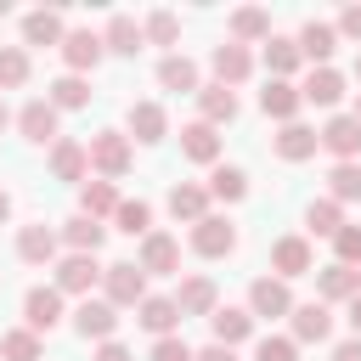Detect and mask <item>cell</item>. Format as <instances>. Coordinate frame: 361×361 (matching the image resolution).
Segmentation results:
<instances>
[{"label":"cell","instance_id":"obj_22","mask_svg":"<svg viewBox=\"0 0 361 361\" xmlns=\"http://www.w3.org/2000/svg\"><path fill=\"white\" fill-rule=\"evenodd\" d=\"M124 124H130V135H135L141 147H152V141L169 135V113H164L158 102H130V118H124Z\"/></svg>","mask_w":361,"mask_h":361},{"label":"cell","instance_id":"obj_30","mask_svg":"<svg viewBox=\"0 0 361 361\" xmlns=\"http://www.w3.org/2000/svg\"><path fill=\"white\" fill-rule=\"evenodd\" d=\"M62 11H51V6H39V11H28L23 17V45H62Z\"/></svg>","mask_w":361,"mask_h":361},{"label":"cell","instance_id":"obj_48","mask_svg":"<svg viewBox=\"0 0 361 361\" xmlns=\"http://www.w3.org/2000/svg\"><path fill=\"white\" fill-rule=\"evenodd\" d=\"M96 361H135V355H130V344L107 338V344H96Z\"/></svg>","mask_w":361,"mask_h":361},{"label":"cell","instance_id":"obj_19","mask_svg":"<svg viewBox=\"0 0 361 361\" xmlns=\"http://www.w3.org/2000/svg\"><path fill=\"white\" fill-rule=\"evenodd\" d=\"M271 147H276V158H282V164H305V158H316L322 135H316L310 124H299V118H293V124H282V130H276V141H271Z\"/></svg>","mask_w":361,"mask_h":361},{"label":"cell","instance_id":"obj_33","mask_svg":"<svg viewBox=\"0 0 361 361\" xmlns=\"http://www.w3.org/2000/svg\"><path fill=\"white\" fill-rule=\"evenodd\" d=\"M248 39H271V11H259V6L231 11V45H248Z\"/></svg>","mask_w":361,"mask_h":361},{"label":"cell","instance_id":"obj_46","mask_svg":"<svg viewBox=\"0 0 361 361\" xmlns=\"http://www.w3.org/2000/svg\"><path fill=\"white\" fill-rule=\"evenodd\" d=\"M192 355H197V350H192L180 333H169V338H152V355H147V361H192Z\"/></svg>","mask_w":361,"mask_h":361},{"label":"cell","instance_id":"obj_43","mask_svg":"<svg viewBox=\"0 0 361 361\" xmlns=\"http://www.w3.org/2000/svg\"><path fill=\"white\" fill-rule=\"evenodd\" d=\"M28 85V51L23 45H0V90Z\"/></svg>","mask_w":361,"mask_h":361},{"label":"cell","instance_id":"obj_12","mask_svg":"<svg viewBox=\"0 0 361 361\" xmlns=\"http://www.w3.org/2000/svg\"><path fill=\"white\" fill-rule=\"evenodd\" d=\"M62 322V293L56 288H28L23 293V327L28 333H51Z\"/></svg>","mask_w":361,"mask_h":361},{"label":"cell","instance_id":"obj_21","mask_svg":"<svg viewBox=\"0 0 361 361\" xmlns=\"http://www.w3.org/2000/svg\"><path fill=\"white\" fill-rule=\"evenodd\" d=\"M135 322H141L152 338H169V333L180 327V310H175V299H169V293H147V299L135 305Z\"/></svg>","mask_w":361,"mask_h":361},{"label":"cell","instance_id":"obj_45","mask_svg":"<svg viewBox=\"0 0 361 361\" xmlns=\"http://www.w3.org/2000/svg\"><path fill=\"white\" fill-rule=\"evenodd\" d=\"M254 361H299V344H293V338H282V333H271V338H259V344H254Z\"/></svg>","mask_w":361,"mask_h":361},{"label":"cell","instance_id":"obj_3","mask_svg":"<svg viewBox=\"0 0 361 361\" xmlns=\"http://www.w3.org/2000/svg\"><path fill=\"white\" fill-rule=\"evenodd\" d=\"M17 130H23V141H28V147H56V141H62V130H56V107H51L45 96L23 102V113H17Z\"/></svg>","mask_w":361,"mask_h":361},{"label":"cell","instance_id":"obj_17","mask_svg":"<svg viewBox=\"0 0 361 361\" xmlns=\"http://www.w3.org/2000/svg\"><path fill=\"white\" fill-rule=\"evenodd\" d=\"M209 68H214V85H226V90H237L248 73H254V56H248V45H214V56H209Z\"/></svg>","mask_w":361,"mask_h":361},{"label":"cell","instance_id":"obj_29","mask_svg":"<svg viewBox=\"0 0 361 361\" xmlns=\"http://www.w3.org/2000/svg\"><path fill=\"white\" fill-rule=\"evenodd\" d=\"M56 248H62V237H56L51 226H23V231H17V254H23L28 265H51Z\"/></svg>","mask_w":361,"mask_h":361},{"label":"cell","instance_id":"obj_10","mask_svg":"<svg viewBox=\"0 0 361 361\" xmlns=\"http://www.w3.org/2000/svg\"><path fill=\"white\" fill-rule=\"evenodd\" d=\"M299 107H305V96H299V85H293V79H265V90H259V113H265V118L293 124V118H299Z\"/></svg>","mask_w":361,"mask_h":361},{"label":"cell","instance_id":"obj_44","mask_svg":"<svg viewBox=\"0 0 361 361\" xmlns=\"http://www.w3.org/2000/svg\"><path fill=\"white\" fill-rule=\"evenodd\" d=\"M333 259H338V265H355V271H361V226H350V220H344V226L333 231Z\"/></svg>","mask_w":361,"mask_h":361},{"label":"cell","instance_id":"obj_41","mask_svg":"<svg viewBox=\"0 0 361 361\" xmlns=\"http://www.w3.org/2000/svg\"><path fill=\"white\" fill-rule=\"evenodd\" d=\"M305 226H310V237H333V231L344 226V209H338L333 197H310V209H305Z\"/></svg>","mask_w":361,"mask_h":361},{"label":"cell","instance_id":"obj_50","mask_svg":"<svg viewBox=\"0 0 361 361\" xmlns=\"http://www.w3.org/2000/svg\"><path fill=\"white\" fill-rule=\"evenodd\" d=\"M333 361H361V338H344V344L333 350Z\"/></svg>","mask_w":361,"mask_h":361},{"label":"cell","instance_id":"obj_20","mask_svg":"<svg viewBox=\"0 0 361 361\" xmlns=\"http://www.w3.org/2000/svg\"><path fill=\"white\" fill-rule=\"evenodd\" d=\"M169 299H175L180 316H214V305H220V293H214L209 276H180V288H175Z\"/></svg>","mask_w":361,"mask_h":361},{"label":"cell","instance_id":"obj_4","mask_svg":"<svg viewBox=\"0 0 361 361\" xmlns=\"http://www.w3.org/2000/svg\"><path fill=\"white\" fill-rule=\"evenodd\" d=\"M135 265H141V276H180V243L169 231H147Z\"/></svg>","mask_w":361,"mask_h":361},{"label":"cell","instance_id":"obj_28","mask_svg":"<svg viewBox=\"0 0 361 361\" xmlns=\"http://www.w3.org/2000/svg\"><path fill=\"white\" fill-rule=\"evenodd\" d=\"M56 237L68 243V254H96V248L107 243V226H102V220H90V214H73Z\"/></svg>","mask_w":361,"mask_h":361},{"label":"cell","instance_id":"obj_51","mask_svg":"<svg viewBox=\"0 0 361 361\" xmlns=\"http://www.w3.org/2000/svg\"><path fill=\"white\" fill-rule=\"evenodd\" d=\"M344 310H350V327H355V338H361V293H355V299H350Z\"/></svg>","mask_w":361,"mask_h":361},{"label":"cell","instance_id":"obj_32","mask_svg":"<svg viewBox=\"0 0 361 361\" xmlns=\"http://www.w3.org/2000/svg\"><path fill=\"white\" fill-rule=\"evenodd\" d=\"M180 152L192 158V164H220V135H214V124H186L180 130Z\"/></svg>","mask_w":361,"mask_h":361},{"label":"cell","instance_id":"obj_2","mask_svg":"<svg viewBox=\"0 0 361 361\" xmlns=\"http://www.w3.org/2000/svg\"><path fill=\"white\" fill-rule=\"evenodd\" d=\"M102 299H107L113 310H135V305L147 299V276H141V265H130V259L102 265Z\"/></svg>","mask_w":361,"mask_h":361},{"label":"cell","instance_id":"obj_6","mask_svg":"<svg viewBox=\"0 0 361 361\" xmlns=\"http://www.w3.org/2000/svg\"><path fill=\"white\" fill-rule=\"evenodd\" d=\"M192 248H197L203 259H226V254L237 248V226H231L226 214H203V220L192 226Z\"/></svg>","mask_w":361,"mask_h":361},{"label":"cell","instance_id":"obj_8","mask_svg":"<svg viewBox=\"0 0 361 361\" xmlns=\"http://www.w3.org/2000/svg\"><path fill=\"white\" fill-rule=\"evenodd\" d=\"M102 282V265H96V254H68V259H56V293H79V299H90V288Z\"/></svg>","mask_w":361,"mask_h":361},{"label":"cell","instance_id":"obj_14","mask_svg":"<svg viewBox=\"0 0 361 361\" xmlns=\"http://www.w3.org/2000/svg\"><path fill=\"white\" fill-rule=\"evenodd\" d=\"M209 327H214V344H226V350H237V344L254 338V316H248V305H214Z\"/></svg>","mask_w":361,"mask_h":361},{"label":"cell","instance_id":"obj_31","mask_svg":"<svg viewBox=\"0 0 361 361\" xmlns=\"http://www.w3.org/2000/svg\"><path fill=\"white\" fill-rule=\"evenodd\" d=\"M158 85H164V90H180V96H197V62L180 56V51H169V56L158 62Z\"/></svg>","mask_w":361,"mask_h":361},{"label":"cell","instance_id":"obj_27","mask_svg":"<svg viewBox=\"0 0 361 361\" xmlns=\"http://www.w3.org/2000/svg\"><path fill=\"white\" fill-rule=\"evenodd\" d=\"M169 214H175V220H186V226H197V220L209 214V186H197V180L169 186Z\"/></svg>","mask_w":361,"mask_h":361},{"label":"cell","instance_id":"obj_18","mask_svg":"<svg viewBox=\"0 0 361 361\" xmlns=\"http://www.w3.org/2000/svg\"><path fill=\"white\" fill-rule=\"evenodd\" d=\"M288 316H293V344H327V333H333V310H327L322 299L293 305Z\"/></svg>","mask_w":361,"mask_h":361},{"label":"cell","instance_id":"obj_34","mask_svg":"<svg viewBox=\"0 0 361 361\" xmlns=\"http://www.w3.org/2000/svg\"><path fill=\"white\" fill-rule=\"evenodd\" d=\"M113 209H118V186H113V180H85V186H79V214L107 220Z\"/></svg>","mask_w":361,"mask_h":361},{"label":"cell","instance_id":"obj_37","mask_svg":"<svg viewBox=\"0 0 361 361\" xmlns=\"http://www.w3.org/2000/svg\"><path fill=\"white\" fill-rule=\"evenodd\" d=\"M113 220H118L124 237H147V231H152V203H141V197H118Z\"/></svg>","mask_w":361,"mask_h":361},{"label":"cell","instance_id":"obj_15","mask_svg":"<svg viewBox=\"0 0 361 361\" xmlns=\"http://www.w3.org/2000/svg\"><path fill=\"white\" fill-rule=\"evenodd\" d=\"M316 135H322V147H327L338 164H355V152H361V124H355L350 113H333Z\"/></svg>","mask_w":361,"mask_h":361},{"label":"cell","instance_id":"obj_1","mask_svg":"<svg viewBox=\"0 0 361 361\" xmlns=\"http://www.w3.org/2000/svg\"><path fill=\"white\" fill-rule=\"evenodd\" d=\"M85 152H90V169L102 175V180H118L124 169H130V135L124 130H96L90 141H85Z\"/></svg>","mask_w":361,"mask_h":361},{"label":"cell","instance_id":"obj_35","mask_svg":"<svg viewBox=\"0 0 361 361\" xmlns=\"http://www.w3.org/2000/svg\"><path fill=\"white\" fill-rule=\"evenodd\" d=\"M45 102H51L56 113H73V107H85V102H90V79H85V73H62V79L51 85V96H45Z\"/></svg>","mask_w":361,"mask_h":361},{"label":"cell","instance_id":"obj_54","mask_svg":"<svg viewBox=\"0 0 361 361\" xmlns=\"http://www.w3.org/2000/svg\"><path fill=\"white\" fill-rule=\"evenodd\" d=\"M350 118H355V124H361V96H355V113H350Z\"/></svg>","mask_w":361,"mask_h":361},{"label":"cell","instance_id":"obj_11","mask_svg":"<svg viewBox=\"0 0 361 361\" xmlns=\"http://www.w3.org/2000/svg\"><path fill=\"white\" fill-rule=\"evenodd\" d=\"M316 293H322V305H350L355 293H361V271L355 265H322L316 271Z\"/></svg>","mask_w":361,"mask_h":361},{"label":"cell","instance_id":"obj_23","mask_svg":"<svg viewBox=\"0 0 361 361\" xmlns=\"http://www.w3.org/2000/svg\"><path fill=\"white\" fill-rule=\"evenodd\" d=\"M102 45H107L113 56H135L147 39H141V23H135L130 11H113V17H107V28H102Z\"/></svg>","mask_w":361,"mask_h":361},{"label":"cell","instance_id":"obj_40","mask_svg":"<svg viewBox=\"0 0 361 361\" xmlns=\"http://www.w3.org/2000/svg\"><path fill=\"white\" fill-rule=\"evenodd\" d=\"M299 62H305V56H299V45H293V39H282V34H271V39H265V68H271V79H288Z\"/></svg>","mask_w":361,"mask_h":361},{"label":"cell","instance_id":"obj_36","mask_svg":"<svg viewBox=\"0 0 361 361\" xmlns=\"http://www.w3.org/2000/svg\"><path fill=\"white\" fill-rule=\"evenodd\" d=\"M209 197H220V203H243V197H248V175H243L237 164H214V175H209Z\"/></svg>","mask_w":361,"mask_h":361},{"label":"cell","instance_id":"obj_42","mask_svg":"<svg viewBox=\"0 0 361 361\" xmlns=\"http://www.w3.org/2000/svg\"><path fill=\"white\" fill-rule=\"evenodd\" d=\"M0 361H39V333H28V327L0 333Z\"/></svg>","mask_w":361,"mask_h":361},{"label":"cell","instance_id":"obj_13","mask_svg":"<svg viewBox=\"0 0 361 361\" xmlns=\"http://www.w3.org/2000/svg\"><path fill=\"white\" fill-rule=\"evenodd\" d=\"M113 327H118V310H113L107 299H79V310H73V333H79V338L107 344V338H113Z\"/></svg>","mask_w":361,"mask_h":361},{"label":"cell","instance_id":"obj_7","mask_svg":"<svg viewBox=\"0 0 361 361\" xmlns=\"http://www.w3.org/2000/svg\"><path fill=\"white\" fill-rule=\"evenodd\" d=\"M271 271H276L282 282H293V276H310V271H316L310 237H276V243H271Z\"/></svg>","mask_w":361,"mask_h":361},{"label":"cell","instance_id":"obj_9","mask_svg":"<svg viewBox=\"0 0 361 361\" xmlns=\"http://www.w3.org/2000/svg\"><path fill=\"white\" fill-rule=\"evenodd\" d=\"M62 62H68V73H90L102 56H107V45H102V34H90V28H68L62 34Z\"/></svg>","mask_w":361,"mask_h":361},{"label":"cell","instance_id":"obj_47","mask_svg":"<svg viewBox=\"0 0 361 361\" xmlns=\"http://www.w3.org/2000/svg\"><path fill=\"white\" fill-rule=\"evenodd\" d=\"M333 28H338V34H344V39H361V6H344V11H338V23H333Z\"/></svg>","mask_w":361,"mask_h":361},{"label":"cell","instance_id":"obj_5","mask_svg":"<svg viewBox=\"0 0 361 361\" xmlns=\"http://www.w3.org/2000/svg\"><path fill=\"white\" fill-rule=\"evenodd\" d=\"M288 310H293V293H288L282 276H254V282H248V316H254V322H259V316L276 322V316H288Z\"/></svg>","mask_w":361,"mask_h":361},{"label":"cell","instance_id":"obj_53","mask_svg":"<svg viewBox=\"0 0 361 361\" xmlns=\"http://www.w3.org/2000/svg\"><path fill=\"white\" fill-rule=\"evenodd\" d=\"M6 124H11V107H6V96H0V130H6Z\"/></svg>","mask_w":361,"mask_h":361},{"label":"cell","instance_id":"obj_52","mask_svg":"<svg viewBox=\"0 0 361 361\" xmlns=\"http://www.w3.org/2000/svg\"><path fill=\"white\" fill-rule=\"evenodd\" d=\"M6 220H11V197L0 192V226H6Z\"/></svg>","mask_w":361,"mask_h":361},{"label":"cell","instance_id":"obj_16","mask_svg":"<svg viewBox=\"0 0 361 361\" xmlns=\"http://www.w3.org/2000/svg\"><path fill=\"white\" fill-rule=\"evenodd\" d=\"M293 45H299V56H305V62H316V68H333V51H338V28L310 17V23L299 28V39H293Z\"/></svg>","mask_w":361,"mask_h":361},{"label":"cell","instance_id":"obj_26","mask_svg":"<svg viewBox=\"0 0 361 361\" xmlns=\"http://www.w3.org/2000/svg\"><path fill=\"white\" fill-rule=\"evenodd\" d=\"M197 113H203V124H231L237 118V90H226V85H197Z\"/></svg>","mask_w":361,"mask_h":361},{"label":"cell","instance_id":"obj_49","mask_svg":"<svg viewBox=\"0 0 361 361\" xmlns=\"http://www.w3.org/2000/svg\"><path fill=\"white\" fill-rule=\"evenodd\" d=\"M192 361H237V350H226V344H203Z\"/></svg>","mask_w":361,"mask_h":361},{"label":"cell","instance_id":"obj_25","mask_svg":"<svg viewBox=\"0 0 361 361\" xmlns=\"http://www.w3.org/2000/svg\"><path fill=\"white\" fill-rule=\"evenodd\" d=\"M299 96L316 102V107H338L344 102V73L338 68H310V79L299 85Z\"/></svg>","mask_w":361,"mask_h":361},{"label":"cell","instance_id":"obj_38","mask_svg":"<svg viewBox=\"0 0 361 361\" xmlns=\"http://www.w3.org/2000/svg\"><path fill=\"white\" fill-rule=\"evenodd\" d=\"M327 197L344 209V203H355L361 197V164H333L327 169Z\"/></svg>","mask_w":361,"mask_h":361},{"label":"cell","instance_id":"obj_24","mask_svg":"<svg viewBox=\"0 0 361 361\" xmlns=\"http://www.w3.org/2000/svg\"><path fill=\"white\" fill-rule=\"evenodd\" d=\"M51 175L85 186V175H90V152H85V141H68V135H62V141L51 147Z\"/></svg>","mask_w":361,"mask_h":361},{"label":"cell","instance_id":"obj_55","mask_svg":"<svg viewBox=\"0 0 361 361\" xmlns=\"http://www.w3.org/2000/svg\"><path fill=\"white\" fill-rule=\"evenodd\" d=\"M355 79H361V56H355Z\"/></svg>","mask_w":361,"mask_h":361},{"label":"cell","instance_id":"obj_39","mask_svg":"<svg viewBox=\"0 0 361 361\" xmlns=\"http://www.w3.org/2000/svg\"><path fill=\"white\" fill-rule=\"evenodd\" d=\"M141 39H147V45H175V39H180V17L164 11V6L147 11V17H141Z\"/></svg>","mask_w":361,"mask_h":361}]
</instances>
